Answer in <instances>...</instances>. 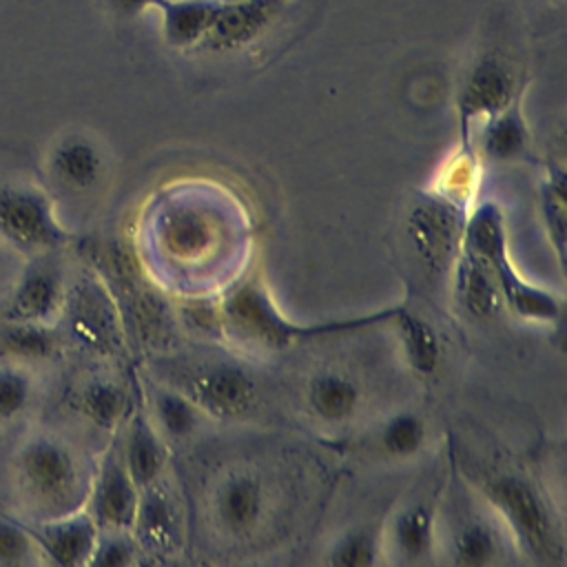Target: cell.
Instances as JSON below:
<instances>
[{"label": "cell", "mask_w": 567, "mask_h": 567, "mask_svg": "<svg viewBox=\"0 0 567 567\" xmlns=\"http://www.w3.org/2000/svg\"><path fill=\"white\" fill-rule=\"evenodd\" d=\"M9 478L13 498L31 523L82 509L91 485L78 452L51 432H31L16 443Z\"/></svg>", "instance_id": "6da1fadb"}, {"label": "cell", "mask_w": 567, "mask_h": 567, "mask_svg": "<svg viewBox=\"0 0 567 567\" xmlns=\"http://www.w3.org/2000/svg\"><path fill=\"white\" fill-rule=\"evenodd\" d=\"M394 308H385L374 315L352 317V319H337V321H323V323H295L272 301L268 290L259 281H244L235 286L221 306V321L228 328V332L246 343L268 348V350H281L290 348L301 341H312L319 337H332L341 332H350L357 328L374 326L381 321H390Z\"/></svg>", "instance_id": "7a4b0ae2"}, {"label": "cell", "mask_w": 567, "mask_h": 567, "mask_svg": "<svg viewBox=\"0 0 567 567\" xmlns=\"http://www.w3.org/2000/svg\"><path fill=\"white\" fill-rule=\"evenodd\" d=\"M481 492L503 518L520 551L543 565L563 560V532L532 478L512 470H489L481 476Z\"/></svg>", "instance_id": "3957f363"}, {"label": "cell", "mask_w": 567, "mask_h": 567, "mask_svg": "<svg viewBox=\"0 0 567 567\" xmlns=\"http://www.w3.org/2000/svg\"><path fill=\"white\" fill-rule=\"evenodd\" d=\"M297 0H217L210 27L190 53L235 55L270 42L297 18Z\"/></svg>", "instance_id": "277c9868"}, {"label": "cell", "mask_w": 567, "mask_h": 567, "mask_svg": "<svg viewBox=\"0 0 567 567\" xmlns=\"http://www.w3.org/2000/svg\"><path fill=\"white\" fill-rule=\"evenodd\" d=\"M69 233L58 219L51 197L29 182H0V241L22 257L60 250Z\"/></svg>", "instance_id": "5b68a950"}, {"label": "cell", "mask_w": 567, "mask_h": 567, "mask_svg": "<svg viewBox=\"0 0 567 567\" xmlns=\"http://www.w3.org/2000/svg\"><path fill=\"white\" fill-rule=\"evenodd\" d=\"M463 213L447 193L423 197L408 217L412 246L430 272H445L461 250Z\"/></svg>", "instance_id": "8992f818"}, {"label": "cell", "mask_w": 567, "mask_h": 567, "mask_svg": "<svg viewBox=\"0 0 567 567\" xmlns=\"http://www.w3.org/2000/svg\"><path fill=\"white\" fill-rule=\"evenodd\" d=\"M53 252L29 257L9 286L0 312L2 319L53 323L62 315L66 286Z\"/></svg>", "instance_id": "52a82bcc"}, {"label": "cell", "mask_w": 567, "mask_h": 567, "mask_svg": "<svg viewBox=\"0 0 567 567\" xmlns=\"http://www.w3.org/2000/svg\"><path fill=\"white\" fill-rule=\"evenodd\" d=\"M179 392L217 419L244 416L257 403L255 377L230 361H215L193 370Z\"/></svg>", "instance_id": "ba28073f"}, {"label": "cell", "mask_w": 567, "mask_h": 567, "mask_svg": "<svg viewBox=\"0 0 567 567\" xmlns=\"http://www.w3.org/2000/svg\"><path fill=\"white\" fill-rule=\"evenodd\" d=\"M62 315H66L69 334L82 348L97 354H113L120 348L117 312L100 281L91 277L75 281V286L66 290Z\"/></svg>", "instance_id": "9c48e42d"}, {"label": "cell", "mask_w": 567, "mask_h": 567, "mask_svg": "<svg viewBox=\"0 0 567 567\" xmlns=\"http://www.w3.org/2000/svg\"><path fill=\"white\" fill-rule=\"evenodd\" d=\"M516 100L514 66L498 53H481L463 78L458 93V111L463 140L470 126L501 113Z\"/></svg>", "instance_id": "30bf717a"}, {"label": "cell", "mask_w": 567, "mask_h": 567, "mask_svg": "<svg viewBox=\"0 0 567 567\" xmlns=\"http://www.w3.org/2000/svg\"><path fill=\"white\" fill-rule=\"evenodd\" d=\"M44 173L69 195H86L106 177V155L86 133L69 131L55 137L44 153Z\"/></svg>", "instance_id": "8fae6325"}, {"label": "cell", "mask_w": 567, "mask_h": 567, "mask_svg": "<svg viewBox=\"0 0 567 567\" xmlns=\"http://www.w3.org/2000/svg\"><path fill=\"white\" fill-rule=\"evenodd\" d=\"M140 503V487L133 483L117 450H109L89 485L86 512L100 529H131Z\"/></svg>", "instance_id": "7c38bea8"}, {"label": "cell", "mask_w": 567, "mask_h": 567, "mask_svg": "<svg viewBox=\"0 0 567 567\" xmlns=\"http://www.w3.org/2000/svg\"><path fill=\"white\" fill-rule=\"evenodd\" d=\"M27 525L38 543L42 563L62 567L89 565L100 527L86 509H75L64 516Z\"/></svg>", "instance_id": "4fadbf2b"}, {"label": "cell", "mask_w": 567, "mask_h": 567, "mask_svg": "<svg viewBox=\"0 0 567 567\" xmlns=\"http://www.w3.org/2000/svg\"><path fill=\"white\" fill-rule=\"evenodd\" d=\"M266 512V489L257 474L233 472L215 492L213 514L217 525L233 538L252 534Z\"/></svg>", "instance_id": "5bb4252c"}, {"label": "cell", "mask_w": 567, "mask_h": 567, "mask_svg": "<svg viewBox=\"0 0 567 567\" xmlns=\"http://www.w3.org/2000/svg\"><path fill=\"white\" fill-rule=\"evenodd\" d=\"M131 532L140 545V551L146 549L155 554H168L177 549L182 534L179 507L173 494L159 481L140 489L137 514Z\"/></svg>", "instance_id": "9a60e30c"}, {"label": "cell", "mask_w": 567, "mask_h": 567, "mask_svg": "<svg viewBox=\"0 0 567 567\" xmlns=\"http://www.w3.org/2000/svg\"><path fill=\"white\" fill-rule=\"evenodd\" d=\"M62 354V334L53 323L0 319V361L31 370L53 363Z\"/></svg>", "instance_id": "2e32d148"}, {"label": "cell", "mask_w": 567, "mask_h": 567, "mask_svg": "<svg viewBox=\"0 0 567 567\" xmlns=\"http://www.w3.org/2000/svg\"><path fill=\"white\" fill-rule=\"evenodd\" d=\"M159 244L177 261H197L213 250L215 224L193 206L171 208L159 221Z\"/></svg>", "instance_id": "e0dca14e"}, {"label": "cell", "mask_w": 567, "mask_h": 567, "mask_svg": "<svg viewBox=\"0 0 567 567\" xmlns=\"http://www.w3.org/2000/svg\"><path fill=\"white\" fill-rule=\"evenodd\" d=\"M489 266L494 268L503 303L509 306L514 315L527 321H543V323H551L560 317L558 297L545 288H538L525 281L518 275V270L512 266L507 252L498 255Z\"/></svg>", "instance_id": "ac0fdd59"}, {"label": "cell", "mask_w": 567, "mask_h": 567, "mask_svg": "<svg viewBox=\"0 0 567 567\" xmlns=\"http://www.w3.org/2000/svg\"><path fill=\"white\" fill-rule=\"evenodd\" d=\"M306 405L323 423H346L361 405V388L341 370H321L306 385Z\"/></svg>", "instance_id": "d6986e66"}, {"label": "cell", "mask_w": 567, "mask_h": 567, "mask_svg": "<svg viewBox=\"0 0 567 567\" xmlns=\"http://www.w3.org/2000/svg\"><path fill=\"white\" fill-rule=\"evenodd\" d=\"M454 275L458 301L472 317L492 319L501 312L505 303L489 264L461 248L454 259Z\"/></svg>", "instance_id": "ffe728a7"}, {"label": "cell", "mask_w": 567, "mask_h": 567, "mask_svg": "<svg viewBox=\"0 0 567 567\" xmlns=\"http://www.w3.org/2000/svg\"><path fill=\"white\" fill-rule=\"evenodd\" d=\"M120 456L140 489L159 481L166 465V447L159 432L153 427L151 419L144 412H137L133 416Z\"/></svg>", "instance_id": "44dd1931"}, {"label": "cell", "mask_w": 567, "mask_h": 567, "mask_svg": "<svg viewBox=\"0 0 567 567\" xmlns=\"http://www.w3.org/2000/svg\"><path fill=\"white\" fill-rule=\"evenodd\" d=\"M436 540V514L430 501H416L394 514L390 525V543L405 563L430 558Z\"/></svg>", "instance_id": "7402d4cb"}, {"label": "cell", "mask_w": 567, "mask_h": 567, "mask_svg": "<svg viewBox=\"0 0 567 567\" xmlns=\"http://www.w3.org/2000/svg\"><path fill=\"white\" fill-rule=\"evenodd\" d=\"M478 146L489 162H514L529 148V128L525 124L518 97L501 113L481 124Z\"/></svg>", "instance_id": "603a6c76"}, {"label": "cell", "mask_w": 567, "mask_h": 567, "mask_svg": "<svg viewBox=\"0 0 567 567\" xmlns=\"http://www.w3.org/2000/svg\"><path fill=\"white\" fill-rule=\"evenodd\" d=\"M390 321L394 323L401 352L410 370L419 377H432L441 365V341L436 330L405 306H396Z\"/></svg>", "instance_id": "cb8c5ba5"}, {"label": "cell", "mask_w": 567, "mask_h": 567, "mask_svg": "<svg viewBox=\"0 0 567 567\" xmlns=\"http://www.w3.org/2000/svg\"><path fill=\"white\" fill-rule=\"evenodd\" d=\"M71 408L86 423L102 430H111L120 425V421L126 416L128 394L117 381L93 377L84 381L78 390H73Z\"/></svg>", "instance_id": "d4e9b609"}, {"label": "cell", "mask_w": 567, "mask_h": 567, "mask_svg": "<svg viewBox=\"0 0 567 567\" xmlns=\"http://www.w3.org/2000/svg\"><path fill=\"white\" fill-rule=\"evenodd\" d=\"M217 0H166L162 4V35L173 49L190 53L206 35Z\"/></svg>", "instance_id": "484cf974"}, {"label": "cell", "mask_w": 567, "mask_h": 567, "mask_svg": "<svg viewBox=\"0 0 567 567\" xmlns=\"http://www.w3.org/2000/svg\"><path fill=\"white\" fill-rule=\"evenodd\" d=\"M461 248L470 255L492 264L498 255L507 252V235L503 213L494 202H481L463 221Z\"/></svg>", "instance_id": "4316f807"}, {"label": "cell", "mask_w": 567, "mask_h": 567, "mask_svg": "<svg viewBox=\"0 0 567 567\" xmlns=\"http://www.w3.org/2000/svg\"><path fill=\"white\" fill-rule=\"evenodd\" d=\"M35 370L0 361V434L16 427L38 401Z\"/></svg>", "instance_id": "83f0119b"}, {"label": "cell", "mask_w": 567, "mask_h": 567, "mask_svg": "<svg viewBox=\"0 0 567 567\" xmlns=\"http://www.w3.org/2000/svg\"><path fill=\"white\" fill-rule=\"evenodd\" d=\"M501 543L498 534L492 523L485 518H470L463 520L450 543V554L454 565H465V567H483L492 565L498 560Z\"/></svg>", "instance_id": "f1b7e54d"}, {"label": "cell", "mask_w": 567, "mask_h": 567, "mask_svg": "<svg viewBox=\"0 0 567 567\" xmlns=\"http://www.w3.org/2000/svg\"><path fill=\"white\" fill-rule=\"evenodd\" d=\"M427 427L425 421L410 410L392 414L379 430V447L385 456L410 458L419 454L425 445Z\"/></svg>", "instance_id": "f546056e"}, {"label": "cell", "mask_w": 567, "mask_h": 567, "mask_svg": "<svg viewBox=\"0 0 567 567\" xmlns=\"http://www.w3.org/2000/svg\"><path fill=\"white\" fill-rule=\"evenodd\" d=\"M155 414L166 436L184 439L197 427L199 408L179 390H159L155 394Z\"/></svg>", "instance_id": "4dcf8cb0"}, {"label": "cell", "mask_w": 567, "mask_h": 567, "mask_svg": "<svg viewBox=\"0 0 567 567\" xmlns=\"http://www.w3.org/2000/svg\"><path fill=\"white\" fill-rule=\"evenodd\" d=\"M35 563H42V556L29 525L16 516L0 512V565Z\"/></svg>", "instance_id": "1f68e13d"}, {"label": "cell", "mask_w": 567, "mask_h": 567, "mask_svg": "<svg viewBox=\"0 0 567 567\" xmlns=\"http://www.w3.org/2000/svg\"><path fill=\"white\" fill-rule=\"evenodd\" d=\"M540 210L545 219V228L549 233V241L554 244V250L558 259L563 261L565 252V173L560 168H551L543 190H540Z\"/></svg>", "instance_id": "d6a6232c"}, {"label": "cell", "mask_w": 567, "mask_h": 567, "mask_svg": "<svg viewBox=\"0 0 567 567\" xmlns=\"http://www.w3.org/2000/svg\"><path fill=\"white\" fill-rule=\"evenodd\" d=\"M379 551V534L370 527H357L337 538V543L330 547L328 563L346 567H365L377 563Z\"/></svg>", "instance_id": "836d02e7"}, {"label": "cell", "mask_w": 567, "mask_h": 567, "mask_svg": "<svg viewBox=\"0 0 567 567\" xmlns=\"http://www.w3.org/2000/svg\"><path fill=\"white\" fill-rule=\"evenodd\" d=\"M140 545L131 529H100L89 565L120 567L137 560Z\"/></svg>", "instance_id": "e575fe53"}, {"label": "cell", "mask_w": 567, "mask_h": 567, "mask_svg": "<svg viewBox=\"0 0 567 567\" xmlns=\"http://www.w3.org/2000/svg\"><path fill=\"white\" fill-rule=\"evenodd\" d=\"M18 257H22L20 252H16L11 246H7L4 241H0V303L9 290V286L13 284L16 275L20 272L22 266H16Z\"/></svg>", "instance_id": "d590c367"}, {"label": "cell", "mask_w": 567, "mask_h": 567, "mask_svg": "<svg viewBox=\"0 0 567 567\" xmlns=\"http://www.w3.org/2000/svg\"><path fill=\"white\" fill-rule=\"evenodd\" d=\"M166 0H106V7L120 18H135L146 9H162Z\"/></svg>", "instance_id": "8d00e7d4"}]
</instances>
